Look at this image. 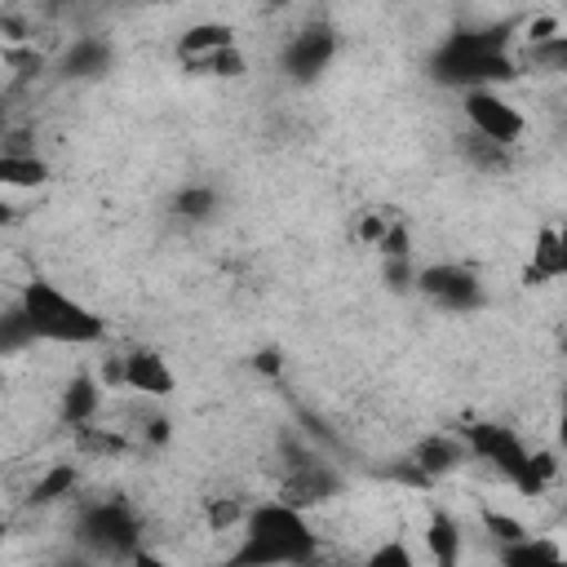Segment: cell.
Instances as JSON below:
<instances>
[{
  "instance_id": "obj_1",
  "label": "cell",
  "mask_w": 567,
  "mask_h": 567,
  "mask_svg": "<svg viewBox=\"0 0 567 567\" xmlns=\"http://www.w3.org/2000/svg\"><path fill=\"white\" fill-rule=\"evenodd\" d=\"M13 306L22 310L35 346H62V350H89V346H102L106 341V319L84 301L75 297L71 288H62L58 279H27L13 297Z\"/></svg>"
},
{
  "instance_id": "obj_2",
  "label": "cell",
  "mask_w": 567,
  "mask_h": 567,
  "mask_svg": "<svg viewBox=\"0 0 567 567\" xmlns=\"http://www.w3.org/2000/svg\"><path fill=\"white\" fill-rule=\"evenodd\" d=\"M239 549L235 563H310L319 558V532L310 523V514L261 496L248 505L244 527H239Z\"/></svg>"
},
{
  "instance_id": "obj_3",
  "label": "cell",
  "mask_w": 567,
  "mask_h": 567,
  "mask_svg": "<svg viewBox=\"0 0 567 567\" xmlns=\"http://www.w3.org/2000/svg\"><path fill=\"white\" fill-rule=\"evenodd\" d=\"M341 492H346V474H341L332 461L315 456L310 447L288 452L284 465L275 470V487H270L275 501L292 505V509H301V514H319V509H328Z\"/></svg>"
},
{
  "instance_id": "obj_4",
  "label": "cell",
  "mask_w": 567,
  "mask_h": 567,
  "mask_svg": "<svg viewBox=\"0 0 567 567\" xmlns=\"http://www.w3.org/2000/svg\"><path fill=\"white\" fill-rule=\"evenodd\" d=\"M456 106H461L465 133H474L483 142H496V146H509V151H523V142L532 133V120L501 84H470V89H461Z\"/></svg>"
},
{
  "instance_id": "obj_5",
  "label": "cell",
  "mask_w": 567,
  "mask_h": 567,
  "mask_svg": "<svg viewBox=\"0 0 567 567\" xmlns=\"http://www.w3.org/2000/svg\"><path fill=\"white\" fill-rule=\"evenodd\" d=\"M120 394L168 403L177 394V372H173L168 354L155 350V346H128V350H120Z\"/></svg>"
},
{
  "instance_id": "obj_6",
  "label": "cell",
  "mask_w": 567,
  "mask_h": 567,
  "mask_svg": "<svg viewBox=\"0 0 567 567\" xmlns=\"http://www.w3.org/2000/svg\"><path fill=\"white\" fill-rule=\"evenodd\" d=\"M412 288L421 297H430L434 306L443 310H474L483 301V279L474 275V266H461V261H430V266H416V279Z\"/></svg>"
},
{
  "instance_id": "obj_7",
  "label": "cell",
  "mask_w": 567,
  "mask_h": 567,
  "mask_svg": "<svg viewBox=\"0 0 567 567\" xmlns=\"http://www.w3.org/2000/svg\"><path fill=\"white\" fill-rule=\"evenodd\" d=\"M75 532L89 545H97V554H106V558L133 554V545H137V518L120 501H93V505H84L80 518H75Z\"/></svg>"
},
{
  "instance_id": "obj_8",
  "label": "cell",
  "mask_w": 567,
  "mask_h": 567,
  "mask_svg": "<svg viewBox=\"0 0 567 567\" xmlns=\"http://www.w3.org/2000/svg\"><path fill=\"white\" fill-rule=\"evenodd\" d=\"M337 58V31L328 22H310L301 31H292L279 49V66L292 75V80H315L319 71H328V62Z\"/></svg>"
},
{
  "instance_id": "obj_9",
  "label": "cell",
  "mask_w": 567,
  "mask_h": 567,
  "mask_svg": "<svg viewBox=\"0 0 567 567\" xmlns=\"http://www.w3.org/2000/svg\"><path fill=\"white\" fill-rule=\"evenodd\" d=\"M567 275V239L554 221H545L536 235H532V257L523 266V288H549Z\"/></svg>"
},
{
  "instance_id": "obj_10",
  "label": "cell",
  "mask_w": 567,
  "mask_h": 567,
  "mask_svg": "<svg viewBox=\"0 0 567 567\" xmlns=\"http://www.w3.org/2000/svg\"><path fill=\"white\" fill-rule=\"evenodd\" d=\"M412 470L421 474V483L430 487L434 478H447V474H456L465 461H470V447H465V439H456V434H425L416 447H412Z\"/></svg>"
},
{
  "instance_id": "obj_11",
  "label": "cell",
  "mask_w": 567,
  "mask_h": 567,
  "mask_svg": "<svg viewBox=\"0 0 567 567\" xmlns=\"http://www.w3.org/2000/svg\"><path fill=\"white\" fill-rule=\"evenodd\" d=\"M49 177H53V168L35 146H0V190H9V195L44 190Z\"/></svg>"
},
{
  "instance_id": "obj_12",
  "label": "cell",
  "mask_w": 567,
  "mask_h": 567,
  "mask_svg": "<svg viewBox=\"0 0 567 567\" xmlns=\"http://www.w3.org/2000/svg\"><path fill=\"white\" fill-rule=\"evenodd\" d=\"M106 412V390L93 372H75L62 394H58V421L71 430V425H84V421H97Z\"/></svg>"
},
{
  "instance_id": "obj_13",
  "label": "cell",
  "mask_w": 567,
  "mask_h": 567,
  "mask_svg": "<svg viewBox=\"0 0 567 567\" xmlns=\"http://www.w3.org/2000/svg\"><path fill=\"white\" fill-rule=\"evenodd\" d=\"M425 558L430 563H439V567H452V563H461L465 558V527H461V518L452 514V509H443V505H434L430 514H425Z\"/></svg>"
},
{
  "instance_id": "obj_14",
  "label": "cell",
  "mask_w": 567,
  "mask_h": 567,
  "mask_svg": "<svg viewBox=\"0 0 567 567\" xmlns=\"http://www.w3.org/2000/svg\"><path fill=\"white\" fill-rule=\"evenodd\" d=\"M80 492V461H49L44 470H35L31 487H27V505L35 509H49V505H62Z\"/></svg>"
},
{
  "instance_id": "obj_15",
  "label": "cell",
  "mask_w": 567,
  "mask_h": 567,
  "mask_svg": "<svg viewBox=\"0 0 567 567\" xmlns=\"http://www.w3.org/2000/svg\"><path fill=\"white\" fill-rule=\"evenodd\" d=\"M182 71H186V75H195V80H213V84H230V80H244V75L252 71V62H248V53H244V44L235 40V44H226V49H213V53H199V58H190V62H182Z\"/></svg>"
},
{
  "instance_id": "obj_16",
  "label": "cell",
  "mask_w": 567,
  "mask_h": 567,
  "mask_svg": "<svg viewBox=\"0 0 567 567\" xmlns=\"http://www.w3.org/2000/svg\"><path fill=\"white\" fill-rule=\"evenodd\" d=\"M235 40H239V31H235V22H226V18L190 22V27L177 31V62H190V58L213 53V49H226V44H235Z\"/></svg>"
},
{
  "instance_id": "obj_17",
  "label": "cell",
  "mask_w": 567,
  "mask_h": 567,
  "mask_svg": "<svg viewBox=\"0 0 567 567\" xmlns=\"http://www.w3.org/2000/svg\"><path fill=\"white\" fill-rule=\"evenodd\" d=\"M461 146V159L474 168V173H483V177H501V173H509L514 164H518V151H509V146H496V142H483V137H474V133H461L456 137Z\"/></svg>"
},
{
  "instance_id": "obj_18",
  "label": "cell",
  "mask_w": 567,
  "mask_h": 567,
  "mask_svg": "<svg viewBox=\"0 0 567 567\" xmlns=\"http://www.w3.org/2000/svg\"><path fill=\"white\" fill-rule=\"evenodd\" d=\"M248 505H252V496L217 492V496H208V501H204V527H208L213 536H239Z\"/></svg>"
},
{
  "instance_id": "obj_19",
  "label": "cell",
  "mask_w": 567,
  "mask_h": 567,
  "mask_svg": "<svg viewBox=\"0 0 567 567\" xmlns=\"http://www.w3.org/2000/svg\"><path fill=\"white\" fill-rule=\"evenodd\" d=\"M173 213H177V221H186V226H208V221L217 217V190H213V186H186V190H177Z\"/></svg>"
},
{
  "instance_id": "obj_20",
  "label": "cell",
  "mask_w": 567,
  "mask_h": 567,
  "mask_svg": "<svg viewBox=\"0 0 567 567\" xmlns=\"http://www.w3.org/2000/svg\"><path fill=\"white\" fill-rule=\"evenodd\" d=\"M478 523H483L487 536H496V545H509V540H518V536L532 532L523 518H514V514H505V509H492V505L478 509Z\"/></svg>"
},
{
  "instance_id": "obj_21",
  "label": "cell",
  "mask_w": 567,
  "mask_h": 567,
  "mask_svg": "<svg viewBox=\"0 0 567 567\" xmlns=\"http://www.w3.org/2000/svg\"><path fill=\"white\" fill-rule=\"evenodd\" d=\"M554 35H563V18H558V13H536V18H527V22L518 27L514 49H532V44H545V40H554Z\"/></svg>"
},
{
  "instance_id": "obj_22",
  "label": "cell",
  "mask_w": 567,
  "mask_h": 567,
  "mask_svg": "<svg viewBox=\"0 0 567 567\" xmlns=\"http://www.w3.org/2000/svg\"><path fill=\"white\" fill-rule=\"evenodd\" d=\"M416 554L408 549V545H399V540H385V545H377V549H368L363 554V563H372V567H385V563H399V567H408Z\"/></svg>"
},
{
  "instance_id": "obj_23",
  "label": "cell",
  "mask_w": 567,
  "mask_h": 567,
  "mask_svg": "<svg viewBox=\"0 0 567 567\" xmlns=\"http://www.w3.org/2000/svg\"><path fill=\"white\" fill-rule=\"evenodd\" d=\"M22 208H18V199H9V190H0V230H9V226H22Z\"/></svg>"
},
{
  "instance_id": "obj_24",
  "label": "cell",
  "mask_w": 567,
  "mask_h": 567,
  "mask_svg": "<svg viewBox=\"0 0 567 567\" xmlns=\"http://www.w3.org/2000/svg\"><path fill=\"white\" fill-rule=\"evenodd\" d=\"M292 4H297V0H252V9H261V13H270V18H275V13H288Z\"/></svg>"
},
{
  "instance_id": "obj_25",
  "label": "cell",
  "mask_w": 567,
  "mask_h": 567,
  "mask_svg": "<svg viewBox=\"0 0 567 567\" xmlns=\"http://www.w3.org/2000/svg\"><path fill=\"white\" fill-rule=\"evenodd\" d=\"M9 532H13V523H9V514H0V545L9 540Z\"/></svg>"
},
{
  "instance_id": "obj_26",
  "label": "cell",
  "mask_w": 567,
  "mask_h": 567,
  "mask_svg": "<svg viewBox=\"0 0 567 567\" xmlns=\"http://www.w3.org/2000/svg\"><path fill=\"white\" fill-rule=\"evenodd\" d=\"M0 133H4V102H0Z\"/></svg>"
}]
</instances>
